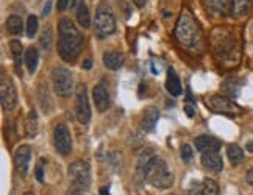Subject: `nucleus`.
I'll return each mask as SVG.
<instances>
[{
	"label": "nucleus",
	"instance_id": "nucleus-32",
	"mask_svg": "<svg viewBox=\"0 0 253 195\" xmlns=\"http://www.w3.org/2000/svg\"><path fill=\"white\" fill-rule=\"evenodd\" d=\"M188 195H203V188L202 184H191V188H188Z\"/></svg>",
	"mask_w": 253,
	"mask_h": 195
},
{
	"label": "nucleus",
	"instance_id": "nucleus-33",
	"mask_svg": "<svg viewBox=\"0 0 253 195\" xmlns=\"http://www.w3.org/2000/svg\"><path fill=\"white\" fill-rule=\"evenodd\" d=\"M42 165H44V159H40V162H38L36 165V178L40 183L44 181V170H42Z\"/></svg>",
	"mask_w": 253,
	"mask_h": 195
},
{
	"label": "nucleus",
	"instance_id": "nucleus-14",
	"mask_svg": "<svg viewBox=\"0 0 253 195\" xmlns=\"http://www.w3.org/2000/svg\"><path fill=\"white\" fill-rule=\"evenodd\" d=\"M220 141L217 138H214L211 134H202L199 138H196V149L200 153L207 152H219L220 150Z\"/></svg>",
	"mask_w": 253,
	"mask_h": 195
},
{
	"label": "nucleus",
	"instance_id": "nucleus-18",
	"mask_svg": "<svg viewBox=\"0 0 253 195\" xmlns=\"http://www.w3.org/2000/svg\"><path fill=\"white\" fill-rule=\"evenodd\" d=\"M166 89L170 95L173 97H178L183 92V87H181V81H180V77L177 75L172 67L168 71V78H166Z\"/></svg>",
	"mask_w": 253,
	"mask_h": 195
},
{
	"label": "nucleus",
	"instance_id": "nucleus-23",
	"mask_svg": "<svg viewBox=\"0 0 253 195\" xmlns=\"http://www.w3.org/2000/svg\"><path fill=\"white\" fill-rule=\"evenodd\" d=\"M6 30L9 35H13V36H17V35H21L24 32V21H22V17L21 16H9L8 17V21H6Z\"/></svg>",
	"mask_w": 253,
	"mask_h": 195
},
{
	"label": "nucleus",
	"instance_id": "nucleus-41",
	"mask_svg": "<svg viewBox=\"0 0 253 195\" xmlns=\"http://www.w3.org/2000/svg\"><path fill=\"white\" fill-rule=\"evenodd\" d=\"M83 67H84V69H91V67H92V61L91 60H86L84 64H83Z\"/></svg>",
	"mask_w": 253,
	"mask_h": 195
},
{
	"label": "nucleus",
	"instance_id": "nucleus-39",
	"mask_svg": "<svg viewBox=\"0 0 253 195\" xmlns=\"http://www.w3.org/2000/svg\"><path fill=\"white\" fill-rule=\"evenodd\" d=\"M133 2L138 8H142V6H145V2H147V0H133Z\"/></svg>",
	"mask_w": 253,
	"mask_h": 195
},
{
	"label": "nucleus",
	"instance_id": "nucleus-29",
	"mask_svg": "<svg viewBox=\"0 0 253 195\" xmlns=\"http://www.w3.org/2000/svg\"><path fill=\"white\" fill-rule=\"evenodd\" d=\"M202 188H203V195H219V184L211 178L203 180Z\"/></svg>",
	"mask_w": 253,
	"mask_h": 195
},
{
	"label": "nucleus",
	"instance_id": "nucleus-8",
	"mask_svg": "<svg viewBox=\"0 0 253 195\" xmlns=\"http://www.w3.org/2000/svg\"><path fill=\"white\" fill-rule=\"evenodd\" d=\"M52 83H53V89L60 97H67L71 95L74 89V80H72V74L64 69V67H56L52 72Z\"/></svg>",
	"mask_w": 253,
	"mask_h": 195
},
{
	"label": "nucleus",
	"instance_id": "nucleus-4",
	"mask_svg": "<svg viewBox=\"0 0 253 195\" xmlns=\"http://www.w3.org/2000/svg\"><path fill=\"white\" fill-rule=\"evenodd\" d=\"M211 47L214 55L219 60H233V58H236L238 47H236L235 36L227 28H220V27L214 28L211 33Z\"/></svg>",
	"mask_w": 253,
	"mask_h": 195
},
{
	"label": "nucleus",
	"instance_id": "nucleus-6",
	"mask_svg": "<svg viewBox=\"0 0 253 195\" xmlns=\"http://www.w3.org/2000/svg\"><path fill=\"white\" fill-rule=\"evenodd\" d=\"M69 180L75 188L86 191L91 184V169L86 161H75L69 167Z\"/></svg>",
	"mask_w": 253,
	"mask_h": 195
},
{
	"label": "nucleus",
	"instance_id": "nucleus-24",
	"mask_svg": "<svg viewBox=\"0 0 253 195\" xmlns=\"http://www.w3.org/2000/svg\"><path fill=\"white\" fill-rule=\"evenodd\" d=\"M252 8V0H233V16L242 17L246 16Z\"/></svg>",
	"mask_w": 253,
	"mask_h": 195
},
{
	"label": "nucleus",
	"instance_id": "nucleus-30",
	"mask_svg": "<svg viewBox=\"0 0 253 195\" xmlns=\"http://www.w3.org/2000/svg\"><path fill=\"white\" fill-rule=\"evenodd\" d=\"M27 36L28 38H33L38 32V27H40V21H38L36 16H28L27 19Z\"/></svg>",
	"mask_w": 253,
	"mask_h": 195
},
{
	"label": "nucleus",
	"instance_id": "nucleus-7",
	"mask_svg": "<svg viewBox=\"0 0 253 195\" xmlns=\"http://www.w3.org/2000/svg\"><path fill=\"white\" fill-rule=\"evenodd\" d=\"M207 105L210 108L217 113V114H225V116H239L244 113V110L241 108L238 103L230 100L225 95H211L207 100Z\"/></svg>",
	"mask_w": 253,
	"mask_h": 195
},
{
	"label": "nucleus",
	"instance_id": "nucleus-43",
	"mask_svg": "<svg viewBox=\"0 0 253 195\" xmlns=\"http://www.w3.org/2000/svg\"><path fill=\"white\" fill-rule=\"evenodd\" d=\"M100 194H102V195H110V194H108V188H103V189L100 191Z\"/></svg>",
	"mask_w": 253,
	"mask_h": 195
},
{
	"label": "nucleus",
	"instance_id": "nucleus-26",
	"mask_svg": "<svg viewBox=\"0 0 253 195\" xmlns=\"http://www.w3.org/2000/svg\"><path fill=\"white\" fill-rule=\"evenodd\" d=\"M227 155H228V159L231 161V164H235V165L239 164L242 159H244V152H242V149L239 147V145H236V144L228 145Z\"/></svg>",
	"mask_w": 253,
	"mask_h": 195
},
{
	"label": "nucleus",
	"instance_id": "nucleus-44",
	"mask_svg": "<svg viewBox=\"0 0 253 195\" xmlns=\"http://www.w3.org/2000/svg\"><path fill=\"white\" fill-rule=\"evenodd\" d=\"M24 195H33V192H25Z\"/></svg>",
	"mask_w": 253,
	"mask_h": 195
},
{
	"label": "nucleus",
	"instance_id": "nucleus-36",
	"mask_svg": "<svg viewBox=\"0 0 253 195\" xmlns=\"http://www.w3.org/2000/svg\"><path fill=\"white\" fill-rule=\"evenodd\" d=\"M184 111H186L188 117H194V108H192L191 105H186V106H184Z\"/></svg>",
	"mask_w": 253,
	"mask_h": 195
},
{
	"label": "nucleus",
	"instance_id": "nucleus-22",
	"mask_svg": "<svg viewBox=\"0 0 253 195\" xmlns=\"http://www.w3.org/2000/svg\"><path fill=\"white\" fill-rule=\"evenodd\" d=\"M38 128H40L38 114H36V111H30L27 116V122H25V136L27 138H35L38 134Z\"/></svg>",
	"mask_w": 253,
	"mask_h": 195
},
{
	"label": "nucleus",
	"instance_id": "nucleus-3",
	"mask_svg": "<svg viewBox=\"0 0 253 195\" xmlns=\"http://www.w3.org/2000/svg\"><path fill=\"white\" fill-rule=\"evenodd\" d=\"M145 181L157 189H169L173 183V177L168 169L166 161L158 156H152L145 167Z\"/></svg>",
	"mask_w": 253,
	"mask_h": 195
},
{
	"label": "nucleus",
	"instance_id": "nucleus-37",
	"mask_svg": "<svg viewBox=\"0 0 253 195\" xmlns=\"http://www.w3.org/2000/svg\"><path fill=\"white\" fill-rule=\"evenodd\" d=\"M83 5V0H72V8L74 9H79Z\"/></svg>",
	"mask_w": 253,
	"mask_h": 195
},
{
	"label": "nucleus",
	"instance_id": "nucleus-19",
	"mask_svg": "<svg viewBox=\"0 0 253 195\" xmlns=\"http://www.w3.org/2000/svg\"><path fill=\"white\" fill-rule=\"evenodd\" d=\"M103 64H105L106 69L118 71L124 64V55L121 52H116V50L105 52L103 53Z\"/></svg>",
	"mask_w": 253,
	"mask_h": 195
},
{
	"label": "nucleus",
	"instance_id": "nucleus-1",
	"mask_svg": "<svg viewBox=\"0 0 253 195\" xmlns=\"http://www.w3.org/2000/svg\"><path fill=\"white\" fill-rule=\"evenodd\" d=\"M58 32H60V39H58V52L64 61H75L83 48V36L79 32V28L74 25L69 17H63L58 22Z\"/></svg>",
	"mask_w": 253,
	"mask_h": 195
},
{
	"label": "nucleus",
	"instance_id": "nucleus-13",
	"mask_svg": "<svg viewBox=\"0 0 253 195\" xmlns=\"http://www.w3.org/2000/svg\"><path fill=\"white\" fill-rule=\"evenodd\" d=\"M207 11L217 16H228L233 13V0H203Z\"/></svg>",
	"mask_w": 253,
	"mask_h": 195
},
{
	"label": "nucleus",
	"instance_id": "nucleus-40",
	"mask_svg": "<svg viewBox=\"0 0 253 195\" xmlns=\"http://www.w3.org/2000/svg\"><path fill=\"white\" fill-rule=\"evenodd\" d=\"M50 6H52V2H47V5L44 6V13H42L44 16H47L48 13H50Z\"/></svg>",
	"mask_w": 253,
	"mask_h": 195
},
{
	"label": "nucleus",
	"instance_id": "nucleus-2",
	"mask_svg": "<svg viewBox=\"0 0 253 195\" xmlns=\"http://www.w3.org/2000/svg\"><path fill=\"white\" fill-rule=\"evenodd\" d=\"M175 38L183 47L191 48V50L200 47L202 30L189 9H183L181 11L177 25H175Z\"/></svg>",
	"mask_w": 253,
	"mask_h": 195
},
{
	"label": "nucleus",
	"instance_id": "nucleus-9",
	"mask_svg": "<svg viewBox=\"0 0 253 195\" xmlns=\"http://www.w3.org/2000/svg\"><path fill=\"white\" fill-rule=\"evenodd\" d=\"M75 116L77 120L83 125L91 120V108H89V100H87V92L84 84H80L75 91Z\"/></svg>",
	"mask_w": 253,
	"mask_h": 195
},
{
	"label": "nucleus",
	"instance_id": "nucleus-20",
	"mask_svg": "<svg viewBox=\"0 0 253 195\" xmlns=\"http://www.w3.org/2000/svg\"><path fill=\"white\" fill-rule=\"evenodd\" d=\"M241 86L242 83L236 78H228L222 83V94L228 97V99H233V97H238L239 95V91H241Z\"/></svg>",
	"mask_w": 253,
	"mask_h": 195
},
{
	"label": "nucleus",
	"instance_id": "nucleus-12",
	"mask_svg": "<svg viewBox=\"0 0 253 195\" xmlns=\"http://www.w3.org/2000/svg\"><path fill=\"white\" fill-rule=\"evenodd\" d=\"M30 158H32V150L28 145H21L14 152V165L16 170L21 175H27L28 165H30Z\"/></svg>",
	"mask_w": 253,
	"mask_h": 195
},
{
	"label": "nucleus",
	"instance_id": "nucleus-28",
	"mask_svg": "<svg viewBox=\"0 0 253 195\" xmlns=\"http://www.w3.org/2000/svg\"><path fill=\"white\" fill-rule=\"evenodd\" d=\"M77 19H79V24L83 28H89L91 27V16H89V9L83 3L79 9H77Z\"/></svg>",
	"mask_w": 253,
	"mask_h": 195
},
{
	"label": "nucleus",
	"instance_id": "nucleus-11",
	"mask_svg": "<svg viewBox=\"0 0 253 195\" xmlns=\"http://www.w3.org/2000/svg\"><path fill=\"white\" fill-rule=\"evenodd\" d=\"M53 144L58 153L69 155L72 152V136L66 125L58 123L53 128Z\"/></svg>",
	"mask_w": 253,
	"mask_h": 195
},
{
	"label": "nucleus",
	"instance_id": "nucleus-35",
	"mask_svg": "<svg viewBox=\"0 0 253 195\" xmlns=\"http://www.w3.org/2000/svg\"><path fill=\"white\" fill-rule=\"evenodd\" d=\"M246 181L250 184V186H253V169H249V170H247V175H246Z\"/></svg>",
	"mask_w": 253,
	"mask_h": 195
},
{
	"label": "nucleus",
	"instance_id": "nucleus-5",
	"mask_svg": "<svg viewBox=\"0 0 253 195\" xmlns=\"http://www.w3.org/2000/svg\"><path fill=\"white\" fill-rule=\"evenodd\" d=\"M116 32V17L110 6L100 5L95 13L94 33L99 39H105Z\"/></svg>",
	"mask_w": 253,
	"mask_h": 195
},
{
	"label": "nucleus",
	"instance_id": "nucleus-42",
	"mask_svg": "<svg viewBox=\"0 0 253 195\" xmlns=\"http://www.w3.org/2000/svg\"><path fill=\"white\" fill-rule=\"evenodd\" d=\"M246 149L250 152V153H253V141H250V142H247V145H246Z\"/></svg>",
	"mask_w": 253,
	"mask_h": 195
},
{
	"label": "nucleus",
	"instance_id": "nucleus-10",
	"mask_svg": "<svg viewBox=\"0 0 253 195\" xmlns=\"http://www.w3.org/2000/svg\"><path fill=\"white\" fill-rule=\"evenodd\" d=\"M0 102H2V108L3 111H13L17 105V92H16V86L14 83L6 78L5 75L0 80Z\"/></svg>",
	"mask_w": 253,
	"mask_h": 195
},
{
	"label": "nucleus",
	"instance_id": "nucleus-21",
	"mask_svg": "<svg viewBox=\"0 0 253 195\" xmlns=\"http://www.w3.org/2000/svg\"><path fill=\"white\" fill-rule=\"evenodd\" d=\"M25 66L30 74H33L36 69H38V63H40V52H38V48L35 47H30L25 50Z\"/></svg>",
	"mask_w": 253,
	"mask_h": 195
},
{
	"label": "nucleus",
	"instance_id": "nucleus-38",
	"mask_svg": "<svg viewBox=\"0 0 253 195\" xmlns=\"http://www.w3.org/2000/svg\"><path fill=\"white\" fill-rule=\"evenodd\" d=\"M69 195H83V191L82 189H79V188H72V191L69 192Z\"/></svg>",
	"mask_w": 253,
	"mask_h": 195
},
{
	"label": "nucleus",
	"instance_id": "nucleus-15",
	"mask_svg": "<svg viewBox=\"0 0 253 195\" xmlns=\"http://www.w3.org/2000/svg\"><path fill=\"white\" fill-rule=\"evenodd\" d=\"M92 97H94V103L95 108L99 110L100 113H105L106 110L110 108V94L106 91V87L103 83L97 84L92 91Z\"/></svg>",
	"mask_w": 253,
	"mask_h": 195
},
{
	"label": "nucleus",
	"instance_id": "nucleus-16",
	"mask_svg": "<svg viewBox=\"0 0 253 195\" xmlns=\"http://www.w3.org/2000/svg\"><path fill=\"white\" fill-rule=\"evenodd\" d=\"M202 164L203 167L211 172H220L223 169V161L219 152H207L202 153Z\"/></svg>",
	"mask_w": 253,
	"mask_h": 195
},
{
	"label": "nucleus",
	"instance_id": "nucleus-31",
	"mask_svg": "<svg viewBox=\"0 0 253 195\" xmlns=\"http://www.w3.org/2000/svg\"><path fill=\"white\" fill-rule=\"evenodd\" d=\"M192 156H194V150L191 149V145L184 144L183 147H181V159L184 162H189L192 159Z\"/></svg>",
	"mask_w": 253,
	"mask_h": 195
},
{
	"label": "nucleus",
	"instance_id": "nucleus-34",
	"mask_svg": "<svg viewBox=\"0 0 253 195\" xmlns=\"http://www.w3.org/2000/svg\"><path fill=\"white\" fill-rule=\"evenodd\" d=\"M69 3H71V0H58V3H56L58 11H64V9L69 6Z\"/></svg>",
	"mask_w": 253,
	"mask_h": 195
},
{
	"label": "nucleus",
	"instance_id": "nucleus-27",
	"mask_svg": "<svg viewBox=\"0 0 253 195\" xmlns=\"http://www.w3.org/2000/svg\"><path fill=\"white\" fill-rule=\"evenodd\" d=\"M40 44L44 50H50L52 48V44H53V32H52V27L50 25H45L44 30L41 33V38H40Z\"/></svg>",
	"mask_w": 253,
	"mask_h": 195
},
{
	"label": "nucleus",
	"instance_id": "nucleus-25",
	"mask_svg": "<svg viewBox=\"0 0 253 195\" xmlns=\"http://www.w3.org/2000/svg\"><path fill=\"white\" fill-rule=\"evenodd\" d=\"M9 48H11V55L14 58V64H16V71L21 72V63H22V44L13 39L11 42H9Z\"/></svg>",
	"mask_w": 253,
	"mask_h": 195
},
{
	"label": "nucleus",
	"instance_id": "nucleus-17",
	"mask_svg": "<svg viewBox=\"0 0 253 195\" xmlns=\"http://www.w3.org/2000/svg\"><path fill=\"white\" fill-rule=\"evenodd\" d=\"M160 119V111L155 108V106H149V108H145L144 114H142V120H141V125L145 131H152L155 128V125H157Z\"/></svg>",
	"mask_w": 253,
	"mask_h": 195
}]
</instances>
